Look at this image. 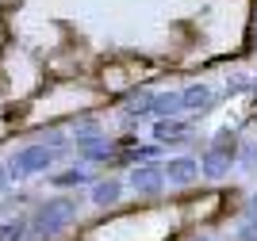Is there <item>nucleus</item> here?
I'll return each mask as SVG.
<instances>
[{"mask_svg": "<svg viewBox=\"0 0 257 241\" xmlns=\"http://www.w3.org/2000/svg\"><path fill=\"white\" fill-rule=\"evenodd\" d=\"M73 214H77V203L73 199H54V203H46V207L35 214V230L50 233V230H58V226H65Z\"/></svg>", "mask_w": 257, "mask_h": 241, "instance_id": "obj_1", "label": "nucleus"}, {"mask_svg": "<svg viewBox=\"0 0 257 241\" xmlns=\"http://www.w3.org/2000/svg\"><path fill=\"white\" fill-rule=\"evenodd\" d=\"M181 104H188V107H207V104H211V88H204V84H196V88L181 92Z\"/></svg>", "mask_w": 257, "mask_h": 241, "instance_id": "obj_7", "label": "nucleus"}, {"mask_svg": "<svg viewBox=\"0 0 257 241\" xmlns=\"http://www.w3.org/2000/svg\"><path fill=\"white\" fill-rule=\"evenodd\" d=\"M150 104H154V111H161V115H177V111H181V92H169V96H154Z\"/></svg>", "mask_w": 257, "mask_h": 241, "instance_id": "obj_9", "label": "nucleus"}, {"mask_svg": "<svg viewBox=\"0 0 257 241\" xmlns=\"http://www.w3.org/2000/svg\"><path fill=\"white\" fill-rule=\"evenodd\" d=\"M230 157H234V138H219L211 149H207V157H204V172L207 176H223V168L230 165Z\"/></svg>", "mask_w": 257, "mask_h": 241, "instance_id": "obj_2", "label": "nucleus"}, {"mask_svg": "<svg viewBox=\"0 0 257 241\" xmlns=\"http://www.w3.org/2000/svg\"><path fill=\"white\" fill-rule=\"evenodd\" d=\"M192 176H196V161L181 157V161H173V165H169V180H173V184H188Z\"/></svg>", "mask_w": 257, "mask_h": 241, "instance_id": "obj_6", "label": "nucleus"}, {"mask_svg": "<svg viewBox=\"0 0 257 241\" xmlns=\"http://www.w3.org/2000/svg\"><path fill=\"white\" fill-rule=\"evenodd\" d=\"M92 199H96L100 207L115 203V199H119V184H115V180H104V184H96V188H92Z\"/></svg>", "mask_w": 257, "mask_h": 241, "instance_id": "obj_8", "label": "nucleus"}, {"mask_svg": "<svg viewBox=\"0 0 257 241\" xmlns=\"http://www.w3.org/2000/svg\"><path fill=\"white\" fill-rule=\"evenodd\" d=\"M20 237H23L20 222H4V226H0V241H20Z\"/></svg>", "mask_w": 257, "mask_h": 241, "instance_id": "obj_10", "label": "nucleus"}, {"mask_svg": "<svg viewBox=\"0 0 257 241\" xmlns=\"http://www.w3.org/2000/svg\"><path fill=\"white\" fill-rule=\"evenodd\" d=\"M158 138L165 142V146H177V142H184V138H188V123H177V119H161V123H158Z\"/></svg>", "mask_w": 257, "mask_h": 241, "instance_id": "obj_5", "label": "nucleus"}, {"mask_svg": "<svg viewBox=\"0 0 257 241\" xmlns=\"http://www.w3.org/2000/svg\"><path fill=\"white\" fill-rule=\"evenodd\" d=\"M161 180H165V172H161V168H154V165H146V168H135L131 184H135L139 191H158Z\"/></svg>", "mask_w": 257, "mask_h": 241, "instance_id": "obj_4", "label": "nucleus"}, {"mask_svg": "<svg viewBox=\"0 0 257 241\" xmlns=\"http://www.w3.org/2000/svg\"><path fill=\"white\" fill-rule=\"evenodd\" d=\"M50 165V149L46 146H31V149H23L20 157L12 161V172H39V168Z\"/></svg>", "mask_w": 257, "mask_h": 241, "instance_id": "obj_3", "label": "nucleus"}]
</instances>
